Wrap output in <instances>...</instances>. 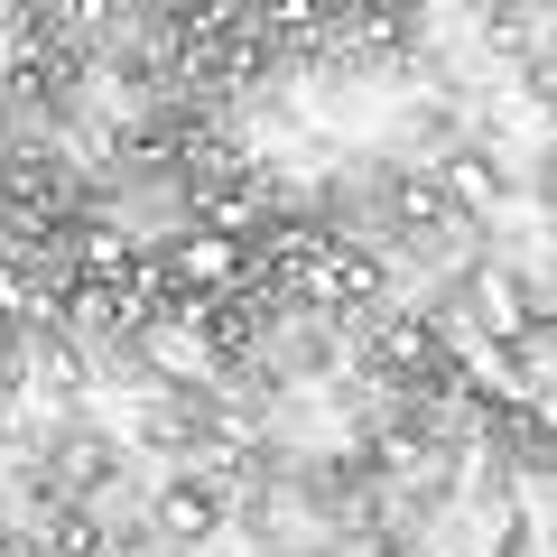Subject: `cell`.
I'll list each match as a JSON object with an SVG mask.
<instances>
[{
  "label": "cell",
  "instance_id": "6da1fadb",
  "mask_svg": "<svg viewBox=\"0 0 557 557\" xmlns=\"http://www.w3.org/2000/svg\"><path fill=\"white\" fill-rule=\"evenodd\" d=\"M530 325H539L530 288H520L511 270H483V278H474V335H493V344H520Z\"/></svg>",
  "mask_w": 557,
  "mask_h": 557
},
{
  "label": "cell",
  "instance_id": "7a4b0ae2",
  "mask_svg": "<svg viewBox=\"0 0 557 557\" xmlns=\"http://www.w3.org/2000/svg\"><path fill=\"white\" fill-rule=\"evenodd\" d=\"M214 520H223V493H214L205 474H177V483L159 493V530H168V539H205Z\"/></svg>",
  "mask_w": 557,
  "mask_h": 557
},
{
  "label": "cell",
  "instance_id": "3957f363",
  "mask_svg": "<svg viewBox=\"0 0 557 557\" xmlns=\"http://www.w3.org/2000/svg\"><path fill=\"white\" fill-rule=\"evenodd\" d=\"M168 270H177L186 288H223V278L242 270V242L233 233H186L177 251H168Z\"/></svg>",
  "mask_w": 557,
  "mask_h": 557
},
{
  "label": "cell",
  "instance_id": "277c9868",
  "mask_svg": "<svg viewBox=\"0 0 557 557\" xmlns=\"http://www.w3.org/2000/svg\"><path fill=\"white\" fill-rule=\"evenodd\" d=\"M437 177L456 186V205H474V214H493V205H502V186H493V168H483V159H446Z\"/></svg>",
  "mask_w": 557,
  "mask_h": 557
},
{
  "label": "cell",
  "instance_id": "5b68a950",
  "mask_svg": "<svg viewBox=\"0 0 557 557\" xmlns=\"http://www.w3.org/2000/svg\"><path fill=\"white\" fill-rule=\"evenodd\" d=\"M548 465H557V446H548Z\"/></svg>",
  "mask_w": 557,
  "mask_h": 557
}]
</instances>
